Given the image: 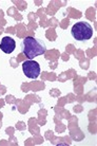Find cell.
Returning a JSON list of instances; mask_svg holds the SVG:
<instances>
[{"mask_svg": "<svg viewBox=\"0 0 97 146\" xmlns=\"http://www.w3.org/2000/svg\"><path fill=\"white\" fill-rule=\"evenodd\" d=\"M20 49L25 56L32 59L36 56L44 54L47 51V46L42 39L35 37H25L20 44Z\"/></svg>", "mask_w": 97, "mask_h": 146, "instance_id": "1", "label": "cell"}, {"mask_svg": "<svg viewBox=\"0 0 97 146\" xmlns=\"http://www.w3.org/2000/svg\"><path fill=\"white\" fill-rule=\"evenodd\" d=\"M72 36L78 41H84L93 36V27L86 21L76 22L71 29Z\"/></svg>", "mask_w": 97, "mask_h": 146, "instance_id": "2", "label": "cell"}, {"mask_svg": "<svg viewBox=\"0 0 97 146\" xmlns=\"http://www.w3.org/2000/svg\"><path fill=\"white\" fill-rule=\"evenodd\" d=\"M22 70L23 73L26 77L32 78V80H36L37 77L40 75V66L39 64L35 60H25L22 64Z\"/></svg>", "mask_w": 97, "mask_h": 146, "instance_id": "3", "label": "cell"}, {"mask_svg": "<svg viewBox=\"0 0 97 146\" xmlns=\"http://www.w3.org/2000/svg\"><path fill=\"white\" fill-rule=\"evenodd\" d=\"M15 48H16V42L15 40L10 36H5L1 39L0 42V49L1 51L7 53V54H11L12 52H14Z\"/></svg>", "mask_w": 97, "mask_h": 146, "instance_id": "4", "label": "cell"}]
</instances>
